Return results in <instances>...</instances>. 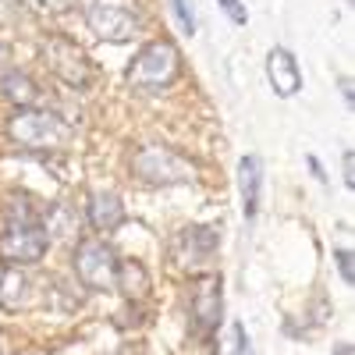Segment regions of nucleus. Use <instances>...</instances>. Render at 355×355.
<instances>
[{"mask_svg": "<svg viewBox=\"0 0 355 355\" xmlns=\"http://www.w3.org/2000/svg\"><path fill=\"white\" fill-rule=\"evenodd\" d=\"M50 249V231L36 206L25 199L8 210V227L0 234V263L4 266H33Z\"/></svg>", "mask_w": 355, "mask_h": 355, "instance_id": "f257e3e1", "label": "nucleus"}, {"mask_svg": "<svg viewBox=\"0 0 355 355\" xmlns=\"http://www.w3.org/2000/svg\"><path fill=\"white\" fill-rule=\"evenodd\" d=\"M8 135L25 146V150H36V153H50V150H61L71 139V125L64 121L61 114L43 110V107H21L11 121H8Z\"/></svg>", "mask_w": 355, "mask_h": 355, "instance_id": "f03ea898", "label": "nucleus"}, {"mask_svg": "<svg viewBox=\"0 0 355 355\" xmlns=\"http://www.w3.org/2000/svg\"><path fill=\"white\" fill-rule=\"evenodd\" d=\"M182 75V53L171 40H153L146 43L135 61L128 64V85L142 89V93H157V89H167L178 82Z\"/></svg>", "mask_w": 355, "mask_h": 355, "instance_id": "7ed1b4c3", "label": "nucleus"}, {"mask_svg": "<svg viewBox=\"0 0 355 355\" xmlns=\"http://www.w3.org/2000/svg\"><path fill=\"white\" fill-rule=\"evenodd\" d=\"M132 174L142 185H192L199 167L171 146H142L132 157Z\"/></svg>", "mask_w": 355, "mask_h": 355, "instance_id": "20e7f679", "label": "nucleus"}, {"mask_svg": "<svg viewBox=\"0 0 355 355\" xmlns=\"http://www.w3.org/2000/svg\"><path fill=\"white\" fill-rule=\"evenodd\" d=\"M85 25L107 43H128L142 28L135 0H85Z\"/></svg>", "mask_w": 355, "mask_h": 355, "instance_id": "39448f33", "label": "nucleus"}, {"mask_svg": "<svg viewBox=\"0 0 355 355\" xmlns=\"http://www.w3.org/2000/svg\"><path fill=\"white\" fill-rule=\"evenodd\" d=\"M43 64L50 68L53 78H61L64 85L71 89H89L96 82V64H93V57H89L78 43H71L68 36H46L43 46Z\"/></svg>", "mask_w": 355, "mask_h": 355, "instance_id": "423d86ee", "label": "nucleus"}, {"mask_svg": "<svg viewBox=\"0 0 355 355\" xmlns=\"http://www.w3.org/2000/svg\"><path fill=\"white\" fill-rule=\"evenodd\" d=\"M220 249V224H192L182 227L171 245V259L182 270H210Z\"/></svg>", "mask_w": 355, "mask_h": 355, "instance_id": "0eeeda50", "label": "nucleus"}, {"mask_svg": "<svg viewBox=\"0 0 355 355\" xmlns=\"http://www.w3.org/2000/svg\"><path fill=\"white\" fill-rule=\"evenodd\" d=\"M71 266H75L78 284H85L89 291H107L114 288V277H117V252L100 239H82L75 245Z\"/></svg>", "mask_w": 355, "mask_h": 355, "instance_id": "6e6552de", "label": "nucleus"}, {"mask_svg": "<svg viewBox=\"0 0 355 355\" xmlns=\"http://www.w3.org/2000/svg\"><path fill=\"white\" fill-rule=\"evenodd\" d=\"M224 284L217 274H199L192 284V331L199 338H210L220 327V313H224Z\"/></svg>", "mask_w": 355, "mask_h": 355, "instance_id": "1a4fd4ad", "label": "nucleus"}, {"mask_svg": "<svg viewBox=\"0 0 355 355\" xmlns=\"http://www.w3.org/2000/svg\"><path fill=\"white\" fill-rule=\"evenodd\" d=\"M266 78H270L274 93L277 96H295L302 89V71L299 64H295V57L284 50V46H274L270 53H266Z\"/></svg>", "mask_w": 355, "mask_h": 355, "instance_id": "9d476101", "label": "nucleus"}, {"mask_svg": "<svg viewBox=\"0 0 355 355\" xmlns=\"http://www.w3.org/2000/svg\"><path fill=\"white\" fill-rule=\"evenodd\" d=\"M85 217H89V224H93L96 231H117L125 224V202H121L117 192L96 189V192H89V199H85Z\"/></svg>", "mask_w": 355, "mask_h": 355, "instance_id": "9b49d317", "label": "nucleus"}, {"mask_svg": "<svg viewBox=\"0 0 355 355\" xmlns=\"http://www.w3.org/2000/svg\"><path fill=\"white\" fill-rule=\"evenodd\" d=\"M0 96L11 100L18 110H21V107H36V100H40V85L28 78L25 71L8 68V71H0Z\"/></svg>", "mask_w": 355, "mask_h": 355, "instance_id": "f8f14e48", "label": "nucleus"}, {"mask_svg": "<svg viewBox=\"0 0 355 355\" xmlns=\"http://www.w3.org/2000/svg\"><path fill=\"white\" fill-rule=\"evenodd\" d=\"M114 288L125 295L128 302L142 299L150 291V270L139 263V259H117V277H114Z\"/></svg>", "mask_w": 355, "mask_h": 355, "instance_id": "ddd939ff", "label": "nucleus"}, {"mask_svg": "<svg viewBox=\"0 0 355 355\" xmlns=\"http://www.w3.org/2000/svg\"><path fill=\"white\" fill-rule=\"evenodd\" d=\"M239 182H242V202H245V220L259 214V192H263V164L259 157H242L239 164Z\"/></svg>", "mask_w": 355, "mask_h": 355, "instance_id": "4468645a", "label": "nucleus"}, {"mask_svg": "<svg viewBox=\"0 0 355 355\" xmlns=\"http://www.w3.org/2000/svg\"><path fill=\"white\" fill-rule=\"evenodd\" d=\"M171 15L178 18V25H182L185 36H196V15L189 8V0H171Z\"/></svg>", "mask_w": 355, "mask_h": 355, "instance_id": "2eb2a0df", "label": "nucleus"}, {"mask_svg": "<svg viewBox=\"0 0 355 355\" xmlns=\"http://www.w3.org/2000/svg\"><path fill=\"white\" fill-rule=\"evenodd\" d=\"M28 8H36V11H50V15H61L68 8H75L78 0H25Z\"/></svg>", "mask_w": 355, "mask_h": 355, "instance_id": "dca6fc26", "label": "nucleus"}, {"mask_svg": "<svg viewBox=\"0 0 355 355\" xmlns=\"http://www.w3.org/2000/svg\"><path fill=\"white\" fill-rule=\"evenodd\" d=\"M217 4L224 8V15H227L234 25H245V21H249V11L242 8V0H217Z\"/></svg>", "mask_w": 355, "mask_h": 355, "instance_id": "f3484780", "label": "nucleus"}, {"mask_svg": "<svg viewBox=\"0 0 355 355\" xmlns=\"http://www.w3.org/2000/svg\"><path fill=\"white\" fill-rule=\"evenodd\" d=\"M234 355H252V341L242 323H234Z\"/></svg>", "mask_w": 355, "mask_h": 355, "instance_id": "a211bd4d", "label": "nucleus"}, {"mask_svg": "<svg viewBox=\"0 0 355 355\" xmlns=\"http://www.w3.org/2000/svg\"><path fill=\"white\" fill-rule=\"evenodd\" d=\"M334 259H338V270H341L345 284H352V281H355V274H352V252H348V249H338Z\"/></svg>", "mask_w": 355, "mask_h": 355, "instance_id": "6ab92c4d", "label": "nucleus"}, {"mask_svg": "<svg viewBox=\"0 0 355 355\" xmlns=\"http://www.w3.org/2000/svg\"><path fill=\"white\" fill-rule=\"evenodd\" d=\"M345 185H348V189L355 185V153H352V150L345 153Z\"/></svg>", "mask_w": 355, "mask_h": 355, "instance_id": "aec40b11", "label": "nucleus"}, {"mask_svg": "<svg viewBox=\"0 0 355 355\" xmlns=\"http://www.w3.org/2000/svg\"><path fill=\"white\" fill-rule=\"evenodd\" d=\"M8 64H11V46L0 40V71H8Z\"/></svg>", "mask_w": 355, "mask_h": 355, "instance_id": "412c9836", "label": "nucleus"}, {"mask_svg": "<svg viewBox=\"0 0 355 355\" xmlns=\"http://www.w3.org/2000/svg\"><path fill=\"white\" fill-rule=\"evenodd\" d=\"M334 355H355V352H352V345H338V348H334Z\"/></svg>", "mask_w": 355, "mask_h": 355, "instance_id": "4be33fe9", "label": "nucleus"}, {"mask_svg": "<svg viewBox=\"0 0 355 355\" xmlns=\"http://www.w3.org/2000/svg\"><path fill=\"white\" fill-rule=\"evenodd\" d=\"M4 352H8V348H4V334H0V355H4Z\"/></svg>", "mask_w": 355, "mask_h": 355, "instance_id": "5701e85b", "label": "nucleus"}, {"mask_svg": "<svg viewBox=\"0 0 355 355\" xmlns=\"http://www.w3.org/2000/svg\"><path fill=\"white\" fill-rule=\"evenodd\" d=\"M0 274H4V270H0Z\"/></svg>", "mask_w": 355, "mask_h": 355, "instance_id": "b1692460", "label": "nucleus"}]
</instances>
